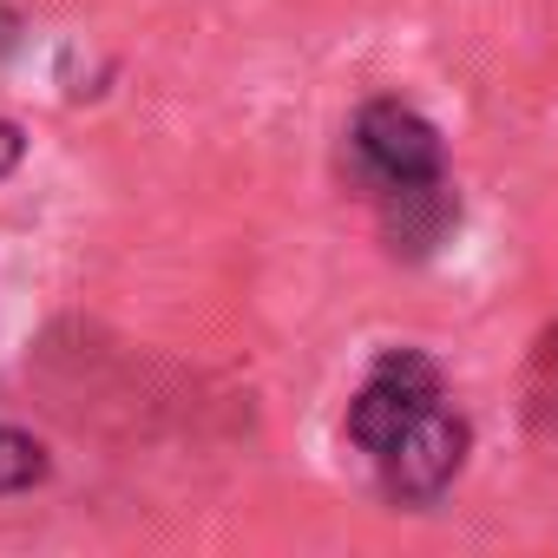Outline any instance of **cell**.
Listing matches in <instances>:
<instances>
[{
	"label": "cell",
	"instance_id": "obj_1",
	"mask_svg": "<svg viewBox=\"0 0 558 558\" xmlns=\"http://www.w3.org/2000/svg\"><path fill=\"white\" fill-rule=\"evenodd\" d=\"M342 178L375 210V230L395 263H427L460 230L447 138L421 106H408L395 93H375L355 106V119L342 132Z\"/></svg>",
	"mask_w": 558,
	"mask_h": 558
},
{
	"label": "cell",
	"instance_id": "obj_2",
	"mask_svg": "<svg viewBox=\"0 0 558 558\" xmlns=\"http://www.w3.org/2000/svg\"><path fill=\"white\" fill-rule=\"evenodd\" d=\"M466 447H473V427L466 414L440 395L434 408H421L395 440H381L368 453V473H375V493L388 506H408V512H427L447 499V486L460 480L466 466Z\"/></svg>",
	"mask_w": 558,
	"mask_h": 558
},
{
	"label": "cell",
	"instance_id": "obj_3",
	"mask_svg": "<svg viewBox=\"0 0 558 558\" xmlns=\"http://www.w3.org/2000/svg\"><path fill=\"white\" fill-rule=\"evenodd\" d=\"M447 395V368L427 355V349H408V342H395V349H381L368 368H362V381H355V395H349V414H342V440L368 460L381 440H395L421 408H434Z\"/></svg>",
	"mask_w": 558,
	"mask_h": 558
},
{
	"label": "cell",
	"instance_id": "obj_4",
	"mask_svg": "<svg viewBox=\"0 0 558 558\" xmlns=\"http://www.w3.org/2000/svg\"><path fill=\"white\" fill-rule=\"evenodd\" d=\"M525 421L558 440V323L532 342V362H525Z\"/></svg>",
	"mask_w": 558,
	"mask_h": 558
},
{
	"label": "cell",
	"instance_id": "obj_5",
	"mask_svg": "<svg viewBox=\"0 0 558 558\" xmlns=\"http://www.w3.org/2000/svg\"><path fill=\"white\" fill-rule=\"evenodd\" d=\"M47 480H53L47 440H34L27 427H0V499H21V493H34Z\"/></svg>",
	"mask_w": 558,
	"mask_h": 558
},
{
	"label": "cell",
	"instance_id": "obj_6",
	"mask_svg": "<svg viewBox=\"0 0 558 558\" xmlns=\"http://www.w3.org/2000/svg\"><path fill=\"white\" fill-rule=\"evenodd\" d=\"M21 158H27V132H21L14 119H0V184L21 171Z\"/></svg>",
	"mask_w": 558,
	"mask_h": 558
}]
</instances>
